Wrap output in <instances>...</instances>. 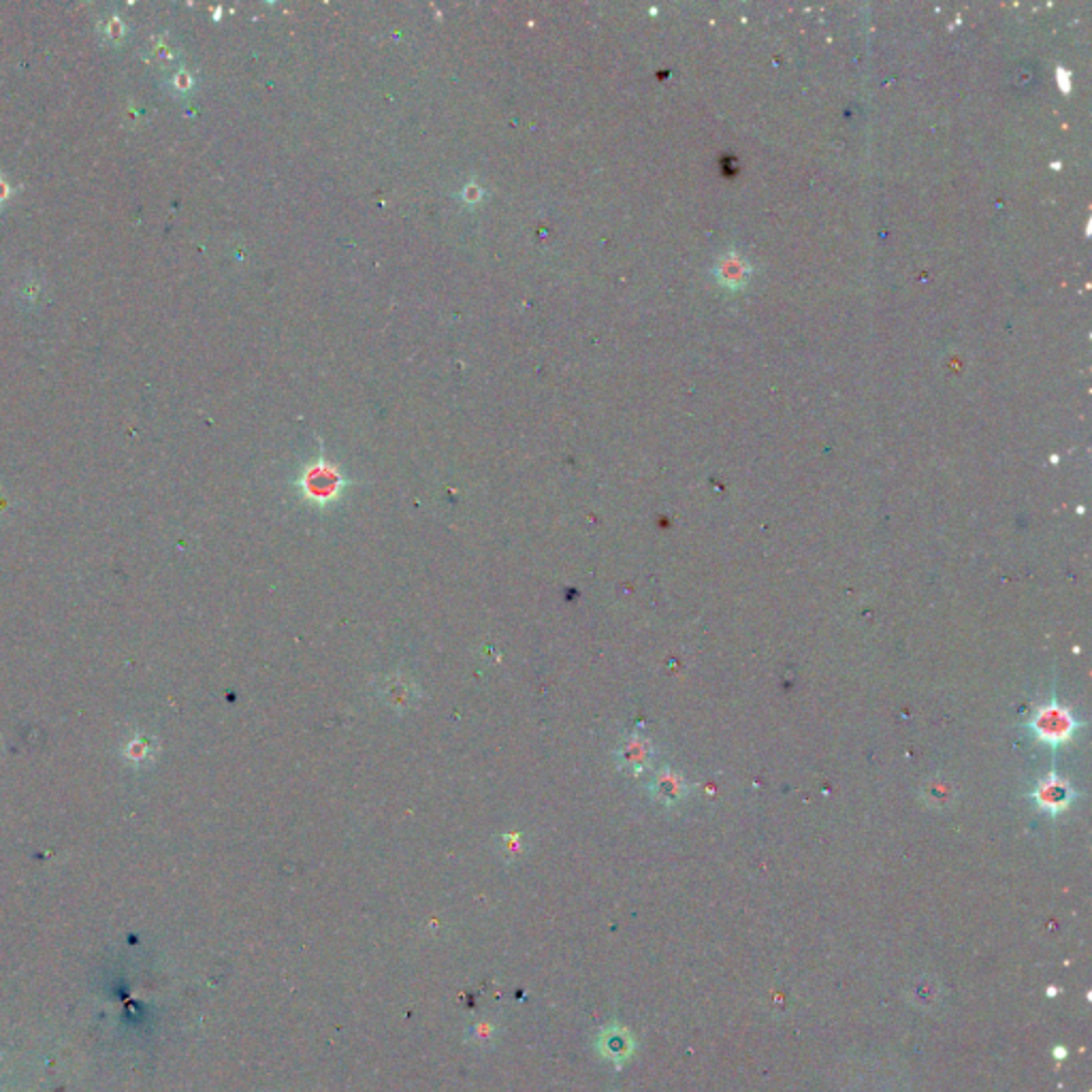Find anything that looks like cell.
<instances>
[{
  "label": "cell",
  "mask_w": 1092,
  "mask_h": 1092,
  "mask_svg": "<svg viewBox=\"0 0 1092 1092\" xmlns=\"http://www.w3.org/2000/svg\"><path fill=\"white\" fill-rule=\"evenodd\" d=\"M631 1047H634V1043L629 1041V1037H627V1034H625L623 1030L613 1028V1030L607 1032V1037H605V1052H607L609 1056H614L616 1060H623L625 1056H629ZM614 1058H613V1060H614Z\"/></svg>",
  "instance_id": "obj_4"
},
{
  "label": "cell",
  "mask_w": 1092,
  "mask_h": 1092,
  "mask_svg": "<svg viewBox=\"0 0 1092 1092\" xmlns=\"http://www.w3.org/2000/svg\"><path fill=\"white\" fill-rule=\"evenodd\" d=\"M655 794L664 802H679L687 794V785L681 774L666 770L655 779Z\"/></svg>",
  "instance_id": "obj_3"
},
{
  "label": "cell",
  "mask_w": 1092,
  "mask_h": 1092,
  "mask_svg": "<svg viewBox=\"0 0 1092 1092\" xmlns=\"http://www.w3.org/2000/svg\"><path fill=\"white\" fill-rule=\"evenodd\" d=\"M625 761L629 766H636V768L646 766V761H649V750H646V743L644 741H631V745L627 747V751H625Z\"/></svg>",
  "instance_id": "obj_5"
},
{
  "label": "cell",
  "mask_w": 1092,
  "mask_h": 1092,
  "mask_svg": "<svg viewBox=\"0 0 1092 1092\" xmlns=\"http://www.w3.org/2000/svg\"><path fill=\"white\" fill-rule=\"evenodd\" d=\"M1028 728L1041 743L1058 747L1075 737V732L1080 730V724H1077L1075 715L1069 709L1060 707L1058 702H1050L1032 715Z\"/></svg>",
  "instance_id": "obj_1"
},
{
  "label": "cell",
  "mask_w": 1092,
  "mask_h": 1092,
  "mask_svg": "<svg viewBox=\"0 0 1092 1092\" xmlns=\"http://www.w3.org/2000/svg\"><path fill=\"white\" fill-rule=\"evenodd\" d=\"M1032 800L1037 802V807L1045 813H1062L1071 807V802L1075 800V792L1065 779L1058 777V774H1047V777H1043L1037 783V787H1034Z\"/></svg>",
  "instance_id": "obj_2"
}]
</instances>
